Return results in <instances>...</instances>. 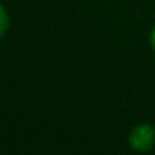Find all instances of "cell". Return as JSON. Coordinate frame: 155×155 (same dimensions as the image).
<instances>
[{
  "label": "cell",
  "instance_id": "3957f363",
  "mask_svg": "<svg viewBox=\"0 0 155 155\" xmlns=\"http://www.w3.org/2000/svg\"><path fill=\"white\" fill-rule=\"evenodd\" d=\"M149 44H150L152 50L155 52V26H153L152 31H150V35H149Z\"/></svg>",
  "mask_w": 155,
  "mask_h": 155
},
{
  "label": "cell",
  "instance_id": "7a4b0ae2",
  "mask_svg": "<svg viewBox=\"0 0 155 155\" xmlns=\"http://www.w3.org/2000/svg\"><path fill=\"white\" fill-rule=\"evenodd\" d=\"M11 28V17L3 3H0V40H2Z\"/></svg>",
  "mask_w": 155,
  "mask_h": 155
},
{
  "label": "cell",
  "instance_id": "6da1fadb",
  "mask_svg": "<svg viewBox=\"0 0 155 155\" xmlns=\"http://www.w3.org/2000/svg\"><path fill=\"white\" fill-rule=\"evenodd\" d=\"M128 144L135 152H149L155 146V128L150 123L134 126L128 135Z\"/></svg>",
  "mask_w": 155,
  "mask_h": 155
}]
</instances>
